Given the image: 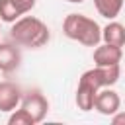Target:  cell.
<instances>
[{"label":"cell","mask_w":125,"mask_h":125,"mask_svg":"<svg viewBox=\"0 0 125 125\" xmlns=\"http://www.w3.org/2000/svg\"><path fill=\"white\" fill-rule=\"evenodd\" d=\"M64 2H70V4H82L84 0H64Z\"/></svg>","instance_id":"obj_16"},{"label":"cell","mask_w":125,"mask_h":125,"mask_svg":"<svg viewBox=\"0 0 125 125\" xmlns=\"http://www.w3.org/2000/svg\"><path fill=\"white\" fill-rule=\"evenodd\" d=\"M98 88L86 80V78H78V86H76V96H74V102H76V107L80 111H92L94 109V104H96V96H98Z\"/></svg>","instance_id":"obj_8"},{"label":"cell","mask_w":125,"mask_h":125,"mask_svg":"<svg viewBox=\"0 0 125 125\" xmlns=\"http://www.w3.org/2000/svg\"><path fill=\"white\" fill-rule=\"evenodd\" d=\"M92 59H94L96 66H115L123 59V47H115V45H109V43L96 45Z\"/></svg>","instance_id":"obj_7"},{"label":"cell","mask_w":125,"mask_h":125,"mask_svg":"<svg viewBox=\"0 0 125 125\" xmlns=\"http://www.w3.org/2000/svg\"><path fill=\"white\" fill-rule=\"evenodd\" d=\"M8 125H37V123H35V119H33L23 107H18V109L10 111Z\"/></svg>","instance_id":"obj_13"},{"label":"cell","mask_w":125,"mask_h":125,"mask_svg":"<svg viewBox=\"0 0 125 125\" xmlns=\"http://www.w3.org/2000/svg\"><path fill=\"white\" fill-rule=\"evenodd\" d=\"M102 41L115 47H125V25L115 20H109V23L102 27Z\"/></svg>","instance_id":"obj_10"},{"label":"cell","mask_w":125,"mask_h":125,"mask_svg":"<svg viewBox=\"0 0 125 125\" xmlns=\"http://www.w3.org/2000/svg\"><path fill=\"white\" fill-rule=\"evenodd\" d=\"M94 109L100 113V115H105V117H111L115 111L121 109V98L119 94L107 86V88H102L96 96V104H94Z\"/></svg>","instance_id":"obj_6"},{"label":"cell","mask_w":125,"mask_h":125,"mask_svg":"<svg viewBox=\"0 0 125 125\" xmlns=\"http://www.w3.org/2000/svg\"><path fill=\"white\" fill-rule=\"evenodd\" d=\"M10 39L20 47L41 49V47H45L49 43L51 29L43 20H39L35 16H21L20 20H16L12 23Z\"/></svg>","instance_id":"obj_1"},{"label":"cell","mask_w":125,"mask_h":125,"mask_svg":"<svg viewBox=\"0 0 125 125\" xmlns=\"http://www.w3.org/2000/svg\"><path fill=\"white\" fill-rule=\"evenodd\" d=\"M0 23H2V20H0Z\"/></svg>","instance_id":"obj_17"},{"label":"cell","mask_w":125,"mask_h":125,"mask_svg":"<svg viewBox=\"0 0 125 125\" xmlns=\"http://www.w3.org/2000/svg\"><path fill=\"white\" fill-rule=\"evenodd\" d=\"M119 74H121L119 64H115V66H96V64H94V68L84 70L80 76L86 78V80H90L98 90H102V88H107V86L117 84Z\"/></svg>","instance_id":"obj_4"},{"label":"cell","mask_w":125,"mask_h":125,"mask_svg":"<svg viewBox=\"0 0 125 125\" xmlns=\"http://www.w3.org/2000/svg\"><path fill=\"white\" fill-rule=\"evenodd\" d=\"M20 107H23L35 119V123H41L49 113V100L45 98V94L41 90H27V92H23Z\"/></svg>","instance_id":"obj_3"},{"label":"cell","mask_w":125,"mask_h":125,"mask_svg":"<svg viewBox=\"0 0 125 125\" xmlns=\"http://www.w3.org/2000/svg\"><path fill=\"white\" fill-rule=\"evenodd\" d=\"M62 33L84 47H96L102 41L100 23L84 14H68L62 20Z\"/></svg>","instance_id":"obj_2"},{"label":"cell","mask_w":125,"mask_h":125,"mask_svg":"<svg viewBox=\"0 0 125 125\" xmlns=\"http://www.w3.org/2000/svg\"><path fill=\"white\" fill-rule=\"evenodd\" d=\"M18 4L21 6V10L25 12V14H29L33 8H35V4H37V0H18Z\"/></svg>","instance_id":"obj_15"},{"label":"cell","mask_w":125,"mask_h":125,"mask_svg":"<svg viewBox=\"0 0 125 125\" xmlns=\"http://www.w3.org/2000/svg\"><path fill=\"white\" fill-rule=\"evenodd\" d=\"M111 123L113 125H125V109H119L111 115Z\"/></svg>","instance_id":"obj_14"},{"label":"cell","mask_w":125,"mask_h":125,"mask_svg":"<svg viewBox=\"0 0 125 125\" xmlns=\"http://www.w3.org/2000/svg\"><path fill=\"white\" fill-rule=\"evenodd\" d=\"M21 64V51L20 45L12 43H0V72L10 74L18 70Z\"/></svg>","instance_id":"obj_9"},{"label":"cell","mask_w":125,"mask_h":125,"mask_svg":"<svg viewBox=\"0 0 125 125\" xmlns=\"http://www.w3.org/2000/svg\"><path fill=\"white\" fill-rule=\"evenodd\" d=\"M23 98V90L20 88V84L12 82V80H2L0 82V111L10 113L14 109L20 107Z\"/></svg>","instance_id":"obj_5"},{"label":"cell","mask_w":125,"mask_h":125,"mask_svg":"<svg viewBox=\"0 0 125 125\" xmlns=\"http://www.w3.org/2000/svg\"><path fill=\"white\" fill-rule=\"evenodd\" d=\"M125 0H94L96 12L105 20H115L123 10Z\"/></svg>","instance_id":"obj_11"},{"label":"cell","mask_w":125,"mask_h":125,"mask_svg":"<svg viewBox=\"0 0 125 125\" xmlns=\"http://www.w3.org/2000/svg\"><path fill=\"white\" fill-rule=\"evenodd\" d=\"M21 16H25V12L18 4V0H0V20L4 23H14Z\"/></svg>","instance_id":"obj_12"}]
</instances>
